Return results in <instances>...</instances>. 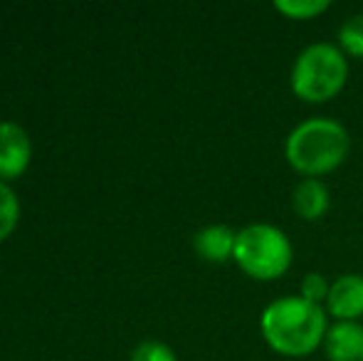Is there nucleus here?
I'll list each match as a JSON object with an SVG mask.
<instances>
[{"instance_id": "obj_1", "label": "nucleus", "mask_w": 363, "mask_h": 361, "mask_svg": "<svg viewBox=\"0 0 363 361\" xmlns=\"http://www.w3.org/2000/svg\"><path fill=\"white\" fill-rule=\"evenodd\" d=\"M329 314L319 304L306 302L299 294L269 302L259 314V332L274 354L287 359H304L324 347Z\"/></svg>"}, {"instance_id": "obj_2", "label": "nucleus", "mask_w": 363, "mask_h": 361, "mask_svg": "<svg viewBox=\"0 0 363 361\" xmlns=\"http://www.w3.org/2000/svg\"><path fill=\"white\" fill-rule=\"evenodd\" d=\"M351 151V134L331 116H309L284 139V159L301 179H321L336 171Z\"/></svg>"}, {"instance_id": "obj_3", "label": "nucleus", "mask_w": 363, "mask_h": 361, "mask_svg": "<svg viewBox=\"0 0 363 361\" xmlns=\"http://www.w3.org/2000/svg\"><path fill=\"white\" fill-rule=\"evenodd\" d=\"M349 82V57L334 43L306 45L296 55L289 72V87L306 104H326L336 99Z\"/></svg>"}, {"instance_id": "obj_4", "label": "nucleus", "mask_w": 363, "mask_h": 361, "mask_svg": "<svg viewBox=\"0 0 363 361\" xmlns=\"http://www.w3.org/2000/svg\"><path fill=\"white\" fill-rule=\"evenodd\" d=\"M233 262L257 282H274L289 272L294 245L282 228L272 223H250L238 231Z\"/></svg>"}, {"instance_id": "obj_5", "label": "nucleus", "mask_w": 363, "mask_h": 361, "mask_svg": "<svg viewBox=\"0 0 363 361\" xmlns=\"http://www.w3.org/2000/svg\"><path fill=\"white\" fill-rule=\"evenodd\" d=\"M33 161L30 134L15 121H0V181L10 183L25 174Z\"/></svg>"}, {"instance_id": "obj_6", "label": "nucleus", "mask_w": 363, "mask_h": 361, "mask_svg": "<svg viewBox=\"0 0 363 361\" xmlns=\"http://www.w3.org/2000/svg\"><path fill=\"white\" fill-rule=\"evenodd\" d=\"M326 314L334 322H361L363 317V274L346 272L331 282L324 304Z\"/></svg>"}, {"instance_id": "obj_7", "label": "nucleus", "mask_w": 363, "mask_h": 361, "mask_svg": "<svg viewBox=\"0 0 363 361\" xmlns=\"http://www.w3.org/2000/svg\"><path fill=\"white\" fill-rule=\"evenodd\" d=\"M235 245H238V231L223 223H213L196 233L193 238V250L201 260L223 265V262L235 257Z\"/></svg>"}, {"instance_id": "obj_8", "label": "nucleus", "mask_w": 363, "mask_h": 361, "mask_svg": "<svg viewBox=\"0 0 363 361\" xmlns=\"http://www.w3.org/2000/svg\"><path fill=\"white\" fill-rule=\"evenodd\" d=\"M324 354L329 361H363V324L334 322L324 337Z\"/></svg>"}, {"instance_id": "obj_9", "label": "nucleus", "mask_w": 363, "mask_h": 361, "mask_svg": "<svg viewBox=\"0 0 363 361\" xmlns=\"http://www.w3.org/2000/svg\"><path fill=\"white\" fill-rule=\"evenodd\" d=\"M291 208L301 221H321L331 208L329 186L321 179H301L291 191Z\"/></svg>"}, {"instance_id": "obj_10", "label": "nucleus", "mask_w": 363, "mask_h": 361, "mask_svg": "<svg viewBox=\"0 0 363 361\" xmlns=\"http://www.w3.org/2000/svg\"><path fill=\"white\" fill-rule=\"evenodd\" d=\"M336 40H339V48L346 57H356L363 60V13L349 15V18L341 23L339 33H336Z\"/></svg>"}, {"instance_id": "obj_11", "label": "nucleus", "mask_w": 363, "mask_h": 361, "mask_svg": "<svg viewBox=\"0 0 363 361\" xmlns=\"http://www.w3.org/2000/svg\"><path fill=\"white\" fill-rule=\"evenodd\" d=\"M20 223V198L10 188V183L0 181V243H5L15 233Z\"/></svg>"}, {"instance_id": "obj_12", "label": "nucleus", "mask_w": 363, "mask_h": 361, "mask_svg": "<svg viewBox=\"0 0 363 361\" xmlns=\"http://www.w3.org/2000/svg\"><path fill=\"white\" fill-rule=\"evenodd\" d=\"M329 8V0H277L274 3V10L289 20H314Z\"/></svg>"}, {"instance_id": "obj_13", "label": "nucleus", "mask_w": 363, "mask_h": 361, "mask_svg": "<svg viewBox=\"0 0 363 361\" xmlns=\"http://www.w3.org/2000/svg\"><path fill=\"white\" fill-rule=\"evenodd\" d=\"M329 289H331V282L324 277V274L321 272H306L304 277H301V284H299V297H304L306 302H311V304L324 307L326 297H329Z\"/></svg>"}, {"instance_id": "obj_14", "label": "nucleus", "mask_w": 363, "mask_h": 361, "mask_svg": "<svg viewBox=\"0 0 363 361\" xmlns=\"http://www.w3.org/2000/svg\"><path fill=\"white\" fill-rule=\"evenodd\" d=\"M131 361H178L176 352L158 339H146L131 352Z\"/></svg>"}]
</instances>
